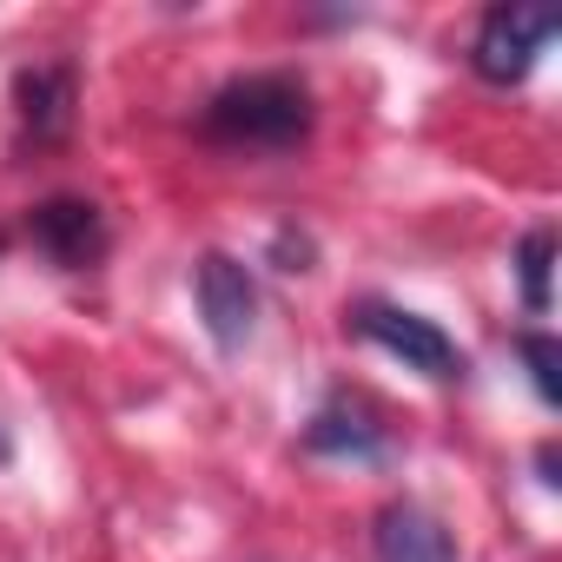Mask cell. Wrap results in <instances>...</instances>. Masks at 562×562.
Instances as JSON below:
<instances>
[{
    "mask_svg": "<svg viewBox=\"0 0 562 562\" xmlns=\"http://www.w3.org/2000/svg\"><path fill=\"white\" fill-rule=\"evenodd\" d=\"M192 299H199V318L212 331L218 351H245L251 325H258V285H251V271L225 251H205L192 265Z\"/></svg>",
    "mask_w": 562,
    "mask_h": 562,
    "instance_id": "277c9868",
    "label": "cell"
},
{
    "mask_svg": "<svg viewBox=\"0 0 562 562\" xmlns=\"http://www.w3.org/2000/svg\"><path fill=\"white\" fill-rule=\"evenodd\" d=\"M351 331L371 338L378 351H391L404 371H424V378H437V384L463 378V351H457V338H450L437 318H424V312H404V305L364 299V305L351 312Z\"/></svg>",
    "mask_w": 562,
    "mask_h": 562,
    "instance_id": "7a4b0ae2",
    "label": "cell"
},
{
    "mask_svg": "<svg viewBox=\"0 0 562 562\" xmlns=\"http://www.w3.org/2000/svg\"><path fill=\"white\" fill-rule=\"evenodd\" d=\"M371 549H378V562H457L450 529L424 503H384L378 529H371Z\"/></svg>",
    "mask_w": 562,
    "mask_h": 562,
    "instance_id": "5b68a950",
    "label": "cell"
},
{
    "mask_svg": "<svg viewBox=\"0 0 562 562\" xmlns=\"http://www.w3.org/2000/svg\"><path fill=\"white\" fill-rule=\"evenodd\" d=\"M549 265H555V232L536 225L522 245H516V271H522V305L542 318L549 312Z\"/></svg>",
    "mask_w": 562,
    "mask_h": 562,
    "instance_id": "9c48e42d",
    "label": "cell"
},
{
    "mask_svg": "<svg viewBox=\"0 0 562 562\" xmlns=\"http://www.w3.org/2000/svg\"><path fill=\"white\" fill-rule=\"evenodd\" d=\"M522 358H529L536 397H542V404H562V384H555V338H549V331H529V338H522Z\"/></svg>",
    "mask_w": 562,
    "mask_h": 562,
    "instance_id": "30bf717a",
    "label": "cell"
},
{
    "mask_svg": "<svg viewBox=\"0 0 562 562\" xmlns=\"http://www.w3.org/2000/svg\"><path fill=\"white\" fill-rule=\"evenodd\" d=\"M555 27H562L555 8H490L476 41H470V67L490 87H516V80H529V67L555 41Z\"/></svg>",
    "mask_w": 562,
    "mask_h": 562,
    "instance_id": "3957f363",
    "label": "cell"
},
{
    "mask_svg": "<svg viewBox=\"0 0 562 562\" xmlns=\"http://www.w3.org/2000/svg\"><path fill=\"white\" fill-rule=\"evenodd\" d=\"M305 443H312L318 457H351V463H378V457L391 450V437H384L378 411H371V404H358V397H331V404L312 417Z\"/></svg>",
    "mask_w": 562,
    "mask_h": 562,
    "instance_id": "52a82bcc",
    "label": "cell"
},
{
    "mask_svg": "<svg viewBox=\"0 0 562 562\" xmlns=\"http://www.w3.org/2000/svg\"><path fill=\"white\" fill-rule=\"evenodd\" d=\"M34 245H41L54 265L80 271V265H93V258L106 251V225H100V212H93L87 199H54V205L34 212Z\"/></svg>",
    "mask_w": 562,
    "mask_h": 562,
    "instance_id": "8992f818",
    "label": "cell"
},
{
    "mask_svg": "<svg viewBox=\"0 0 562 562\" xmlns=\"http://www.w3.org/2000/svg\"><path fill=\"white\" fill-rule=\"evenodd\" d=\"M67 100H74V80L60 67H34L21 74V113L34 133H60L67 126Z\"/></svg>",
    "mask_w": 562,
    "mask_h": 562,
    "instance_id": "ba28073f",
    "label": "cell"
},
{
    "mask_svg": "<svg viewBox=\"0 0 562 562\" xmlns=\"http://www.w3.org/2000/svg\"><path fill=\"white\" fill-rule=\"evenodd\" d=\"M305 133H312V87L299 74L225 80L205 106V139L232 153H292Z\"/></svg>",
    "mask_w": 562,
    "mask_h": 562,
    "instance_id": "6da1fadb",
    "label": "cell"
}]
</instances>
